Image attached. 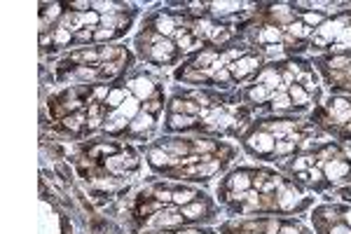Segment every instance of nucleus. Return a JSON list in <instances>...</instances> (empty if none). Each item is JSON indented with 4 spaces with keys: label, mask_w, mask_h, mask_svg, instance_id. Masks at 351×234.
Here are the masks:
<instances>
[{
    "label": "nucleus",
    "mask_w": 351,
    "mask_h": 234,
    "mask_svg": "<svg viewBox=\"0 0 351 234\" xmlns=\"http://www.w3.org/2000/svg\"><path fill=\"white\" fill-rule=\"evenodd\" d=\"M246 145L251 148V152H255V155H271L274 152V148H276V138L271 136L270 131H257L253 134Z\"/></svg>",
    "instance_id": "nucleus-1"
},
{
    "label": "nucleus",
    "mask_w": 351,
    "mask_h": 234,
    "mask_svg": "<svg viewBox=\"0 0 351 234\" xmlns=\"http://www.w3.org/2000/svg\"><path fill=\"white\" fill-rule=\"evenodd\" d=\"M257 66H260V59H257V56H241V59L227 64V68H230L232 78L243 80L246 75H251L253 70H257Z\"/></svg>",
    "instance_id": "nucleus-2"
},
{
    "label": "nucleus",
    "mask_w": 351,
    "mask_h": 234,
    "mask_svg": "<svg viewBox=\"0 0 351 234\" xmlns=\"http://www.w3.org/2000/svg\"><path fill=\"white\" fill-rule=\"evenodd\" d=\"M174 50H176L174 42L169 38H162V35H160V38L155 40V45L150 47V59H152V61H160V64H162V61H169V59L174 56Z\"/></svg>",
    "instance_id": "nucleus-3"
},
{
    "label": "nucleus",
    "mask_w": 351,
    "mask_h": 234,
    "mask_svg": "<svg viewBox=\"0 0 351 234\" xmlns=\"http://www.w3.org/2000/svg\"><path fill=\"white\" fill-rule=\"evenodd\" d=\"M349 171H351V164L339 162V159H328V162L323 164L325 178H330V181H339V178H344Z\"/></svg>",
    "instance_id": "nucleus-4"
},
{
    "label": "nucleus",
    "mask_w": 351,
    "mask_h": 234,
    "mask_svg": "<svg viewBox=\"0 0 351 234\" xmlns=\"http://www.w3.org/2000/svg\"><path fill=\"white\" fill-rule=\"evenodd\" d=\"M131 89H134L136 99H138V101H143V99L152 96V91H155V84H152V80H150V78L141 75V78L131 80Z\"/></svg>",
    "instance_id": "nucleus-5"
},
{
    "label": "nucleus",
    "mask_w": 351,
    "mask_h": 234,
    "mask_svg": "<svg viewBox=\"0 0 351 234\" xmlns=\"http://www.w3.org/2000/svg\"><path fill=\"white\" fill-rule=\"evenodd\" d=\"M251 178H248V173L246 171H234L230 178H227V187L234 190V192H248L251 190Z\"/></svg>",
    "instance_id": "nucleus-6"
},
{
    "label": "nucleus",
    "mask_w": 351,
    "mask_h": 234,
    "mask_svg": "<svg viewBox=\"0 0 351 234\" xmlns=\"http://www.w3.org/2000/svg\"><path fill=\"white\" fill-rule=\"evenodd\" d=\"M152 122H155V115H150L145 110H141L138 115L129 122V131H134V134H141V131H145L152 127Z\"/></svg>",
    "instance_id": "nucleus-7"
},
{
    "label": "nucleus",
    "mask_w": 351,
    "mask_h": 234,
    "mask_svg": "<svg viewBox=\"0 0 351 234\" xmlns=\"http://www.w3.org/2000/svg\"><path fill=\"white\" fill-rule=\"evenodd\" d=\"M257 84H262V87H267L270 91H274L279 84H281V75L276 73V68H267V70H262V73H260Z\"/></svg>",
    "instance_id": "nucleus-8"
},
{
    "label": "nucleus",
    "mask_w": 351,
    "mask_h": 234,
    "mask_svg": "<svg viewBox=\"0 0 351 234\" xmlns=\"http://www.w3.org/2000/svg\"><path fill=\"white\" fill-rule=\"evenodd\" d=\"M138 113H141V103H138V99H136V96H129V99H127V101L117 108V115H122L124 119H129V122H131Z\"/></svg>",
    "instance_id": "nucleus-9"
},
{
    "label": "nucleus",
    "mask_w": 351,
    "mask_h": 234,
    "mask_svg": "<svg viewBox=\"0 0 351 234\" xmlns=\"http://www.w3.org/2000/svg\"><path fill=\"white\" fill-rule=\"evenodd\" d=\"M333 117H335L337 122H347V119H351V103L349 101H344V99L333 101Z\"/></svg>",
    "instance_id": "nucleus-10"
},
{
    "label": "nucleus",
    "mask_w": 351,
    "mask_h": 234,
    "mask_svg": "<svg viewBox=\"0 0 351 234\" xmlns=\"http://www.w3.org/2000/svg\"><path fill=\"white\" fill-rule=\"evenodd\" d=\"M204 211H206V204H204V201H192V204L180 208V216H183L185 220H197V218L204 216Z\"/></svg>",
    "instance_id": "nucleus-11"
},
{
    "label": "nucleus",
    "mask_w": 351,
    "mask_h": 234,
    "mask_svg": "<svg viewBox=\"0 0 351 234\" xmlns=\"http://www.w3.org/2000/svg\"><path fill=\"white\" fill-rule=\"evenodd\" d=\"M288 96H290V101H293V103H297V105H307V103H309V91L304 89L302 84H295V82L288 87Z\"/></svg>",
    "instance_id": "nucleus-12"
},
{
    "label": "nucleus",
    "mask_w": 351,
    "mask_h": 234,
    "mask_svg": "<svg viewBox=\"0 0 351 234\" xmlns=\"http://www.w3.org/2000/svg\"><path fill=\"white\" fill-rule=\"evenodd\" d=\"M194 124H197V117L180 115V113H174V115H171V122H169L171 129H190V127H194Z\"/></svg>",
    "instance_id": "nucleus-13"
},
{
    "label": "nucleus",
    "mask_w": 351,
    "mask_h": 234,
    "mask_svg": "<svg viewBox=\"0 0 351 234\" xmlns=\"http://www.w3.org/2000/svg\"><path fill=\"white\" fill-rule=\"evenodd\" d=\"M194 197H199L194 190H190V187H180V190H174V204H178V206H188V204H192L194 201Z\"/></svg>",
    "instance_id": "nucleus-14"
},
{
    "label": "nucleus",
    "mask_w": 351,
    "mask_h": 234,
    "mask_svg": "<svg viewBox=\"0 0 351 234\" xmlns=\"http://www.w3.org/2000/svg\"><path fill=\"white\" fill-rule=\"evenodd\" d=\"M297 201H300V195L295 190H284L279 195V208H284V211H293L297 206Z\"/></svg>",
    "instance_id": "nucleus-15"
},
{
    "label": "nucleus",
    "mask_w": 351,
    "mask_h": 234,
    "mask_svg": "<svg viewBox=\"0 0 351 234\" xmlns=\"http://www.w3.org/2000/svg\"><path fill=\"white\" fill-rule=\"evenodd\" d=\"M127 99H129V96H127V91H124V89H110V94L106 96V101H103V103L108 105V108H115V110H117V108L127 101Z\"/></svg>",
    "instance_id": "nucleus-16"
},
{
    "label": "nucleus",
    "mask_w": 351,
    "mask_h": 234,
    "mask_svg": "<svg viewBox=\"0 0 351 234\" xmlns=\"http://www.w3.org/2000/svg\"><path fill=\"white\" fill-rule=\"evenodd\" d=\"M164 152H169L171 157H183L185 152H188V145L180 143V141H166V143L160 145Z\"/></svg>",
    "instance_id": "nucleus-17"
},
{
    "label": "nucleus",
    "mask_w": 351,
    "mask_h": 234,
    "mask_svg": "<svg viewBox=\"0 0 351 234\" xmlns=\"http://www.w3.org/2000/svg\"><path fill=\"white\" fill-rule=\"evenodd\" d=\"M290 129H293V122H290V119H279V122H271L270 124V134L271 136H276V138L290 134Z\"/></svg>",
    "instance_id": "nucleus-18"
},
{
    "label": "nucleus",
    "mask_w": 351,
    "mask_h": 234,
    "mask_svg": "<svg viewBox=\"0 0 351 234\" xmlns=\"http://www.w3.org/2000/svg\"><path fill=\"white\" fill-rule=\"evenodd\" d=\"M155 28H157V33H160V35L169 38V35L174 33L176 21L171 19V17H160V19H157V24H155Z\"/></svg>",
    "instance_id": "nucleus-19"
},
{
    "label": "nucleus",
    "mask_w": 351,
    "mask_h": 234,
    "mask_svg": "<svg viewBox=\"0 0 351 234\" xmlns=\"http://www.w3.org/2000/svg\"><path fill=\"white\" fill-rule=\"evenodd\" d=\"M237 10H241L239 2H211V12L213 14H232Z\"/></svg>",
    "instance_id": "nucleus-20"
},
{
    "label": "nucleus",
    "mask_w": 351,
    "mask_h": 234,
    "mask_svg": "<svg viewBox=\"0 0 351 234\" xmlns=\"http://www.w3.org/2000/svg\"><path fill=\"white\" fill-rule=\"evenodd\" d=\"M248 96H251L253 103H262V101H267V99L271 96V91L267 89V87H262V84H255L253 89L248 91Z\"/></svg>",
    "instance_id": "nucleus-21"
},
{
    "label": "nucleus",
    "mask_w": 351,
    "mask_h": 234,
    "mask_svg": "<svg viewBox=\"0 0 351 234\" xmlns=\"http://www.w3.org/2000/svg\"><path fill=\"white\" fill-rule=\"evenodd\" d=\"M98 59H101V56H98V52H94V50H84V52L70 56V61H84V64H96Z\"/></svg>",
    "instance_id": "nucleus-22"
},
{
    "label": "nucleus",
    "mask_w": 351,
    "mask_h": 234,
    "mask_svg": "<svg viewBox=\"0 0 351 234\" xmlns=\"http://www.w3.org/2000/svg\"><path fill=\"white\" fill-rule=\"evenodd\" d=\"M288 33H290V35H297V38H307V35H309V26H307L304 21H293V24L288 26Z\"/></svg>",
    "instance_id": "nucleus-23"
},
{
    "label": "nucleus",
    "mask_w": 351,
    "mask_h": 234,
    "mask_svg": "<svg viewBox=\"0 0 351 234\" xmlns=\"http://www.w3.org/2000/svg\"><path fill=\"white\" fill-rule=\"evenodd\" d=\"M271 99H274V108H276V110H286V108H290V103H293L290 96H288V91H279V94H274Z\"/></svg>",
    "instance_id": "nucleus-24"
},
{
    "label": "nucleus",
    "mask_w": 351,
    "mask_h": 234,
    "mask_svg": "<svg viewBox=\"0 0 351 234\" xmlns=\"http://www.w3.org/2000/svg\"><path fill=\"white\" fill-rule=\"evenodd\" d=\"M295 145H297L295 138H288V141H276V148H274V152H276V155H286V152L295 150Z\"/></svg>",
    "instance_id": "nucleus-25"
},
{
    "label": "nucleus",
    "mask_w": 351,
    "mask_h": 234,
    "mask_svg": "<svg viewBox=\"0 0 351 234\" xmlns=\"http://www.w3.org/2000/svg\"><path fill=\"white\" fill-rule=\"evenodd\" d=\"M279 38H281V31L274 28V26H267L262 33H260V40H262V42H276Z\"/></svg>",
    "instance_id": "nucleus-26"
},
{
    "label": "nucleus",
    "mask_w": 351,
    "mask_h": 234,
    "mask_svg": "<svg viewBox=\"0 0 351 234\" xmlns=\"http://www.w3.org/2000/svg\"><path fill=\"white\" fill-rule=\"evenodd\" d=\"M216 59H218V54L216 52H206V54H199L197 56V61H194V68H202V66H213L216 64Z\"/></svg>",
    "instance_id": "nucleus-27"
},
{
    "label": "nucleus",
    "mask_w": 351,
    "mask_h": 234,
    "mask_svg": "<svg viewBox=\"0 0 351 234\" xmlns=\"http://www.w3.org/2000/svg\"><path fill=\"white\" fill-rule=\"evenodd\" d=\"M98 56H101V61H108V59H115V56H124V52L120 47H103L98 52Z\"/></svg>",
    "instance_id": "nucleus-28"
},
{
    "label": "nucleus",
    "mask_w": 351,
    "mask_h": 234,
    "mask_svg": "<svg viewBox=\"0 0 351 234\" xmlns=\"http://www.w3.org/2000/svg\"><path fill=\"white\" fill-rule=\"evenodd\" d=\"M302 21L307 24V26H319V24H323V14L319 12H307L302 17Z\"/></svg>",
    "instance_id": "nucleus-29"
},
{
    "label": "nucleus",
    "mask_w": 351,
    "mask_h": 234,
    "mask_svg": "<svg viewBox=\"0 0 351 234\" xmlns=\"http://www.w3.org/2000/svg\"><path fill=\"white\" fill-rule=\"evenodd\" d=\"M115 33H117V31H112V28H96V31H94V40L103 42V40H110Z\"/></svg>",
    "instance_id": "nucleus-30"
},
{
    "label": "nucleus",
    "mask_w": 351,
    "mask_h": 234,
    "mask_svg": "<svg viewBox=\"0 0 351 234\" xmlns=\"http://www.w3.org/2000/svg\"><path fill=\"white\" fill-rule=\"evenodd\" d=\"M155 197H157V201H162V204H171L174 201V192L171 190H155Z\"/></svg>",
    "instance_id": "nucleus-31"
},
{
    "label": "nucleus",
    "mask_w": 351,
    "mask_h": 234,
    "mask_svg": "<svg viewBox=\"0 0 351 234\" xmlns=\"http://www.w3.org/2000/svg\"><path fill=\"white\" fill-rule=\"evenodd\" d=\"M73 38V35H70V31H68V28H56V33H54V40L56 42H59V45H64V42H68V40Z\"/></svg>",
    "instance_id": "nucleus-32"
},
{
    "label": "nucleus",
    "mask_w": 351,
    "mask_h": 234,
    "mask_svg": "<svg viewBox=\"0 0 351 234\" xmlns=\"http://www.w3.org/2000/svg\"><path fill=\"white\" fill-rule=\"evenodd\" d=\"M122 164H124V169H136L138 159H136L134 152H124V155H122Z\"/></svg>",
    "instance_id": "nucleus-33"
},
{
    "label": "nucleus",
    "mask_w": 351,
    "mask_h": 234,
    "mask_svg": "<svg viewBox=\"0 0 351 234\" xmlns=\"http://www.w3.org/2000/svg\"><path fill=\"white\" fill-rule=\"evenodd\" d=\"M73 38L78 40V42H87V40H94V31L92 28H82V31H78Z\"/></svg>",
    "instance_id": "nucleus-34"
},
{
    "label": "nucleus",
    "mask_w": 351,
    "mask_h": 234,
    "mask_svg": "<svg viewBox=\"0 0 351 234\" xmlns=\"http://www.w3.org/2000/svg\"><path fill=\"white\" fill-rule=\"evenodd\" d=\"M328 234H351V227L347 225V222H337V225L330 227V232Z\"/></svg>",
    "instance_id": "nucleus-35"
},
{
    "label": "nucleus",
    "mask_w": 351,
    "mask_h": 234,
    "mask_svg": "<svg viewBox=\"0 0 351 234\" xmlns=\"http://www.w3.org/2000/svg\"><path fill=\"white\" fill-rule=\"evenodd\" d=\"M194 150H197V152H211V150H216V145L208 143V141H197V143H194Z\"/></svg>",
    "instance_id": "nucleus-36"
},
{
    "label": "nucleus",
    "mask_w": 351,
    "mask_h": 234,
    "mask_svg": "<svg viewBox=\"0 0 351 234\" xmlns=\"http://www.w3.org/2000/svg\"><path fill=\"white\" fill-rule=\"evenodd\" d=\"M347 64H349V59H347V56H335V59L330 61V66H333V68H344Z\"/></svg>",
    "instance_id": "nucleus-37"
},
{
    "label": "nucleus",
    "mask_w": 351,
    "mask_h": 234,
    "mask_svg": "<svg viewBox=\"0 0 351 234\" xmlns=\"http://www.w3.org/2000/svg\"><path fill=\"white\" fill-rule=\"evenodd\" d=\"M160 108H162V103H160V101H150V103H145V113L155 115V113H157Z\"/></svg>",
    "instance_id": "nucleus-38"
},
{
    "label": "nucleus",
    "mask_w": 351,
    "mask_h": 234,
    "mask_svg": "<svg viewBox=\"0 0 351 234\" xmlns=\"http://www.w3.org/2000/svg\"><path fill=\"white\" fill-rule=\"evenodd\" d=\"M279 232H281L279 222H276V220H270V222H267V232H265V234H279Z\"/></svg>",
    "instance_id": "nucleus-39"
},
{
    "label": "nucleus",
    "mask_w": 351,
    "mask_h": 234,
    "mask_svg": "<svg viewBox=\"0 0 351 234\" xmlns=\"http://www.w3.org/2000/svg\"><path fill=\"white\" fill-rule=\"evenodd\" d=\"M279 234H300V227H290V225H288V227H281Z\"/></svg>",
    "instance_id": "nucleus-40"
},
{
    "label": "nucleus",
    "mask_w": 351,
    "mask_h": 234,
    "mask_svg": "<svg viewBox=\"0 0 351 234\" xmlns=\"http://www.w3.org/2000/svg\"><path fill=\"white\" fill-rule=\"evenodd\" d=\"M339 40H347V42H351V28H344V31L339 33Z\"/></svg>",
    "instance_id": "nucleus-41"
},
{
    "label": "nucleus",
    "mask_w": 351,
    "mask_h": 234,
    "mask_svg": "<svg viewBox=\"0 0 351 234\" xmlns=\"http://www.w3.org/2000/svg\"><path fill=\"white\" fill-rule=\"evenodd\" d=\"M304 167H307V162H304V159H297L295 164H293V169H295V171H302Z\"/></svg>",
    "instance_id": "nucleus-42"
},
{
    "label": "nucleus",
    "mask_w": 351,
    "mask_h": 234,
    "mask_svg": "<svg viewBox=\"0 0 351 234\" xmlns=\"http://www.w3.org/2000/svg\"><path fill=\"white\" fill-rule=\"evenodd\" d=\"M176 234H202V232H197V230H180V232H176Z\"/></svg>",
    "instance_id": "nucleus-43"
},
{
    "label": "nucleus",
    "mask_w": 351,
    "mask_h": 234,
    "mask_svg": "<svg viewBox=\"0 0 351 234\" xmlns=\"http://www.w3.org/2000/svg\"><path fill=\"white\" fill-rule=\"evenodd\" d=\"M344 220H347V225H349V227H351V208H349V211H347V213H344Z\"/></svg>",
    "instance_id": "nucleus-44"
},
{
    "label": "nucleus",
    "mask_w": 351,
    "mask_h": 234,
    "mask_svg": "<svg viewBox=\"0 0 351 234\" xmlns=\"http://www.w3.org/2000/svg\"><path fill=\"white\" fill-rule=\"evenodd\" d=\"M347 195H349V199H351V187H349V190H347Z\"/></svg>",
    "instance_id": "nucleus-45"
},
{
    "label": "nucleus",
    "mask_w": 351,
    "mask_h": 234,
    "mask_svg": "<svg viewBox=\"0 0 351 234\" xmlns=\"http://www.w3.org/2000/svg\"><path fill=\"white\" fill-rule=\"evenodd\" d=\"M255 234H260V232H255Z\"/></svg>",
    "instance_id": "nucleus-46"
}]
</instances>
